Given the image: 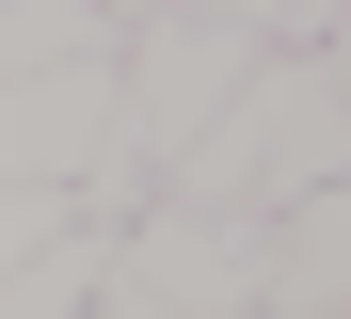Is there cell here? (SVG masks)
Listing matches in <instances>:
<instances>
[{
  "label": "cell",
  "instance_id": "277c9868",
  "mask_svg": "<svg viewBox=\"0 0 351 319\" xmlns=\"http://www.w3.org/2000/svg\"><path fill=\"white\" fill-rule=\"evenodd\" d=\"M128 144V96H112V64H64V80H0V191H64Z\"/></svg>",
  "mask_w": 351,
  "mask_h": 319
},
{
  "label": "cell",
  "instance_id": "3957f363",
  "mask_svg": "<svg viewBox=\"0 0 351 319\" xmlns=\"http://www.w3.org/2000/svg\"><path fill=\"white\" fill-rule=\"evenodd\" d=\"M128 319H256V224L223 208H144L112 224V272H96Z\"/></svg>",
  "mask_w": 351,
  "mask_h": 319
},
{
  "label": "cell",
  "instance_id": "6da1fadb",
  "mask_svg": "<svg viewBox=\"0 0 351 319\" xmlns=\"http://www.w3.org/2000/svg\"><path fill=\"white\" fill-rule=\"evenodd\" d=\"M351 160V64L335 48H271L240 96H223L192 144H176V176L144 191V208H223V224H271L304 208V191H335Z\"/></svg>",
  "mask_w": 351,
  "mask_h": 319
},
{
  "label": "cell",
  "instance_id": "5b68a950",
  "mask_svg": "<svg viewBox=\"0 0 351 319\" xmlns=\"http://www.w3.org/2000/svg\"><path fill=\"white\" fill-rule=\"evenodd\" d=\"M256 319H351V191H304L256 224Z\"/></svg>",
  "mask_w": 351,
  "mask_h": 319
},
{
  "label": "cell",
  "instance_id": "52a82bcc",
  "mask_svg": "<svg viewBox=\"0 0 351 319\" xmlns=\"http://www.w3.org/2000/svg\"><path fill=\"white\" fill-rule=\"evenodd\" d=\"M96 272H112V239H96V224H64L48 255H16V272H0V319H80V303H96Z\"/></svg>",
  "mask_w": 351,
  "mask_h": 319
},
{
  "label": "cell",
  "instance_id": "9c48e42d",
  "mask_svg": "<svg viewBox=\"0 0 351 319\" xmlns=\"http://www.w3.org/2000/svg\"><path fill=\"white\" fill-rule=\"evenodd\" d=\"M96 16L128 32V16H223V0H96ZM240 16H256V0H240Z\"/></svg>",
  "mask_w": 351,
  "mask_h": 319
},
{
  "label": "cell",
  "instance_id": "7a4b0ae2",
  "mask_svg": "<svg viewBox=\"0 0 351 319\" xmlns=\"http://www.w3.org/2000/svg\"><path fill=\"white\" fill-rule=\"evenodd\" d=\"M271 64V32L240 16V0H223V16H128V48H112V96H128V160H144V191L176 176V144H192V128L223 112Z\"/></svg>",
  "mask_w": 351,
  "mask_h": 319
},
{
  "label": "cell",
  "instance_id": "ba28073f",
  "mask_svg": "<svg viewBox=\"0 0 351 319\" xmlns=\"http://www.w3.org/2000/svg\"><path fill=\"white\" fill-rule=\"evenodd\" d=\"M80 208H64V191H0V272H16V255H48V239H64Z\"/></svg>",
  "mask_w": 351,
  "mask_h": 319
},
{
  "label": "cell",
  "instance_id": "8992f818",
  "mask_svg": "<svg viewBox=\"0 0 351 319\" xmlns=\"http://www.w3.org/2000/svg\"><path fill=\"white\" fill-rule=\"evenodd\" d=\"M128 32L96 0H0V80H64V64H112Z\"/></svg>",
  "mask_w": 351,
  "mask_h": 319
}]
</instances>
